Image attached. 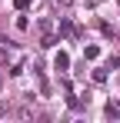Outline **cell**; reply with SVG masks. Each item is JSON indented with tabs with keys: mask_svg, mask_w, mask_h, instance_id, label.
<instances>
[{
	"mask_svg": "<svg viewBox=\"0 0 120 123\" xmlns=\"http://www.w3.org/2000/svg\"><path fill=\"white\" fill-rule=\"evenodd\" d=\"M53 70H57V73H67V70H70V57H67L63 50L53 57Z\"/></svg>",
	"mask_w": 120,
	"mask_h": 123,
	"instance_id": "1",
	"label": "cell"
},
{
	"mask_svg": "<svg viewBox=\"0 0 120 123\" xmlns=\"http://www.w3.org/2000/svg\"><path fill=\"white\" fill-rule=\"evenodd\" d=\"M60 33H63V37H67V40H70V37H73V33H77V30H73V23L67 20V17H60Z\"/></svg>",
	"mask_w": 120,
	"mask_h": 123,
	"instance_id": "2",
	"label": "cell"
},
{
	"mask_svg": "<svg viewBox=\"0 0 120 123\" xmlns=\"http://www.w3.org/2000/svg\"><path fill=\"white\" fill-rule=\"evenodd\" d=\"M83 57H87V60H97V57H100V47H87Z\"/></svg>",
	"mask_w": 120,
	"mask_h": 123,
	"instance_id": "3",
	"label": "cell"
},
{
	"mask_svg": "<svg viewBox=\"0 0 120 123\" xmlns=\"http://www.w3.org/2000/svg\"><path fill=\"white\" fill-rule=\"evenodd\" d=\"M13 7H17V10H30V0H17Z\"/></svg>",
	"mask_w": 120,
	"mask_h": 123,
	"instance_id": "4",
	"label": "cell"
},
{
	"mask_svg": "<svg viewBox=\"0 0 120 123\" xmlns=\"http://www.w3.org/2000/svg\"><path fill=\"white\" fill-rule=\"evenodd\" d=\"M60 3H73V0H60Z\"/></svg>",
	"mask_w": 120,
	"mask_h": 123,
	"instance_id": "5",
	"label": "cell"
}]
</instances>
